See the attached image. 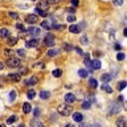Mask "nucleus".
Masks as SVG:
<instances>
[{
  "instance_id": "nucleus-5",
  "label": "nucleus",
  "mask_w": 127,
  "mask_h": 127,
  "mask_svg": "<svg viewBox=\"0 0 127 127\" xmlns=\"http://www.w3.org/2000/svg\"><path fill=\"white\" fill-rule=\"evenodd\" d=\"M37 21H39V16L36 14H30L26 17V22L29 24H35Z\"/></svg>"
},
{
  "instance_id": "nucleus-27",
  "label": "nucleus",
  "mask_w": 127,
  "mask_h": 127,
  "mask_svg": "<svg viewBox=\"0 0 127 127\" xmlns=\"http://www.w3.org/2000/svg\"><path fill=\"white\" fill-rule=\"evenodd\" d=\"M41 27H43L44 30H50L51 29V24L48 21H43L42 23H41Z\"/></svg>"
},
{
  "instance_id": "nucleus-56",
  "label": "nucleus",
  "mask_w": 127,
  "mask_h": 127,
  "mask_svg": "<svg viewBox=\"0 0 127 127\" xmlns=\"http://www.w3.org/2000/svg\"><path fill=\"white\" fill-rule=\"evenodd\" d=\"M94 127H100V125H98V124H96V125H94Z\"/></svg>"
},
{
  "instance_id": "nucleus-6",
  "label": "nucleus",
  "mask_w": 127,
  "mask_h": 127,
  "mask_svg": "<svg viewBox=\"0 0 127 127\" xmlns=\"http://www.w3.org/2000/svg\"><path fill=\"white\" fill-rule=\"evenodd\" d=\"M8 79H10L11 82H19L21 81V74H18V73H11V74H9L7 76Z\"/></svg>"
},
{
  "instance_id": "nucleus-23",
  "label": "nucleus",
  "mask_w": 127,
  "mask_h": 127,
  "mask_svg": "<svg viewBox=\"0 0 127 127\" xmlns=\"http://www.w3.org/2000/svg\"><path fill=\"white\" fill-rule=\"evenodd\" d=\"M61 75H63V70L61 69H59V68H57V69H55V70H52V76L53 77H61Z\"/></svg>"
},
{
  "instance_id": "nucleus-18",
  "label": "nucleus",
  "mask_w": 127,
  "mask_h": 127,
  "mask_svg": "<svg viewBox=\"0 0 127 127\" xmlns=\"http://www.w3.org/2000/svg\"><path fill=\"white\" fill-rule=\"evenodd\" d=\"M116 125H117V127H126V119L124 117L119 118L116 122Z\"/></svg>"
},
{
  "instance_id": "nucleus-26",
  "label": "nucleus",
  "mask_w": 127,
  "mask_h": 127,
  "mask_svg": "<svg viewBox=\"0 0 127 127\" xmlns=\"http://www.w3.org/2000/svg\"><path fill=\"white\" fill-rule=\"evenodd\" d=\"M34 11H35V14H36V15H40V16H42V17H45V16L48 15L47 11L41 10V9H39V8H35Z\"/></svg>"
},
{
  "instance_id": "nucleus-47",
  "label": "nucleus",
  "mask_w": 127,
  "mask_h": 127,
  "mask_svg": "<svg viewBox=\"0 0 127 127\" xmlns=\"http://www.w3.org/2000/svg\"><path fill=\"white\" fill-rule=\"evenodd\" d=\"M75 50H76V52H77V53H79V55H83V51H82V49H79L78 47H76V48H75Z\"/></svg>"
},
{
  "instance_id": "nucleus-39",
  "label": "nucleus",
  "mask_w": 127,
  "mask_h": 127,
  "mask_svg": "<svg viewBox=\"0 0 127 127\" xmlns=\"http://www.w3.org/2000/svg\"><path fill=\"white\" fill-rule=\"evenodd\" d=\"M67 21H68L69 23H74V22L76 21V17H75L74 15H69L68 17H67Z\"/></svg>"
},
{
  "instance_id": "nucleus-10",
  "label": "nucleus",
  "mask_w": 127,
  "mask_h": 127,
  "mask_svg": "<svg viewBox=\"0 0 127 127\" xmlns=\"http://www.w3.org/2000/svg\"><path fill=\"white\" fill-rule=\"evenodd\" d=\"M30 126L31 127H44V125L40 122V120H37L36 118H34L30 122Z\"/></svg>"
},
{
  "instance_id": "nucleus-15",
  "label": "nucleus",
  "mask_w": 127,
  "mask_h": 127,
  "mask_svg": "<svg viewBox=\"0 0 127 127\" xmlns=\"http://www.w3.org/2000/svg\"><path fill=\"white\" fill-rule=\"evenodd\" d=\"M91 66H92V69H100L101 68V61L98 60V59H94V60L91 61Z\"/></svg>"
},
{
  "instance_id": "nucleus-44",
  "label": "nucleus",
  "mask_w": 127,
  "mask_h": 127,
  "mask_svg": "<svg viewBox=\"0 0 127 127\" xmlns=\"http://www.w3.org/2000/svg\"><path fill=\"white\" fill-rule=\"evenodd\" d=\"M70 2H71V5L74 6V7H77V6L79 5V1H78V0H70Z\"/></svg>"
},
{
  "instance_id": "nucleus-29",
  "label": "nucleus",
  "mask_w": 127,
  "mask_h": 127,
  "mask_svg": "<svg viewBox=\"0 0 127 127\" xmlns=\"http://www.w3.org/2000/svg\"><path fill=\"white\" fill-rule=\"evenodd\" d=\"M26 95H27V98L32 100V99L35 98V95H36V92H35L34 90H29V91H27V94H26Z\"/></svg>"
},
{
  "instance_id": "nucleus-14",
  "label": "nucleus",
  "mask_w": 127,
  "mask_h": 127,
  "mask_svg": "<svg viewBox=\"0 0 127 127\" xmlns=\"http://www.w3.org/2000/svg\"><path fill=\"white\" fill-rule=\"evenodd\" d=\"M9 35H10V32H9V30L8 29H1L0 30V36L2 37V39H7V37H9Z\"/></svg>"
},
{
  "instance_id": "nucleus-34",
  "label": "nucleus",
  "mask_w": 127,
  "mask_h": 127,
  "mask_svg": "<svg viewBox=\"0 0 127 127\" xmlns=\"http://www.w3.org/2000/svg\"><path fill=\"white\" fill-rule=\"evenodd\" d=\"M16 52H17V55H18L19 57H25V56H26V51L24 50V49H18Z\"/></svg>"
},
{
  "instance_id": "nucleus-17",
  "label": "nucleus",
  "mask_w": 127,
  "mask_h": 127,
  "mask_svg": "<svg viewBox=\"0 0 127 127\" xmlns=\"http://www.w3.org/2000/svg\"><path fill=\"white\" fill-rule=\"evenodd\" d=\"M31 111H32V106L29 102H25L23 104V112L24 114H30Z\"/></svg>"
},
{
  "instance_id": "nucleus-30",
  "label": "nucleus",
  "mask_w": 127,
  "mask_h": 127,
  "mask_svg": "<svg viewBox=\"0 0 127 127\" xmlns=\"http://www.w3.org/2000/svg\"><path fill=\"white\" fill-rule=\"evenodd\" d=\"M82 108L85 109V110H89V109L91 108V101H89V100L84 101V102L82 103Z\"/></svg>"
},
{
  "instance_id": "nucleus-31",
  "label": "nucleus",
  "mask_w": 127,
  "mask_h": 127,
  "mask_svg": "<svg viewBox=\"0 0 127 127\" xmlns=\"http://www.w3.org/2000/svg\"><path fill=\"white\" fill-rule=\"evenodd\" d=\"M16 120H17V116H15V115H13V116H10L9 118L7 119V124H13V123H15Z\"/></svg>"
},
{
  "instance_id": "nucleus-4",
  "label": "nucleus",
  "mask_w": 127,
  "mask_h": 127,
  "mask_svg": "<svg viewBox=\"0 0 127 127\" xmlns=\"http://www.w3.org/2000/svg\"><path fill=\"white\" fill-rule=\"evenodd\" d=\"M64 99H65L66 103H68V104H71V103H74L76 101V96L74 95V93H66Z\"/></svg>"
},
{
  "instance_id": "nucleus-32",
  "label": "nucleus",
  "mask_w": 127,
  "mask_h": 127,
  "mask_svg": "<svg viewBox=\"0 0 127 127\" xmlns=\"http://www.w3.org/2000/svg\"><path fill=\"white\" fill-rule=\"evenodd\" d=\"M126 85H127L126 81H122V82L119 83V85H118V90H119V91H123L125 87H126Z\"/></svg>"
},
{
  "instance_id": "nucleus-24",
  "label": "nucleus",
  "mask_w": 127,
  "mask_h": 127,
  "mask_svg": "<svg viewBox=\"0 0 127 127\" xmlns=\"http://www.w3.org/2000/svg\"><path fill=\"white\" fill-rule=\"evenodd\" d=\"M101 89H102V90L104 91V92H107V93H112V89H111V87L109 86V85L107 84V83H104V84H103L102 86H101Z\"/></svg>"
},
{
  "instance_id": "nucleus-57",
  "label": "nucleus",
  "mask_w": 127,
  "mask_h": 127,
  "mask_svg": "<svg viewBox=\"0 0 127 127\" xmlns=\"http://www.w3.org/2000/svg\"><path fill=\"white\" fill-rule=\"evenodd\" d=\"M17 127H25L24 125H19V126H17Z\"/></svg>"
},
{
  "instance_id": "nucleus-43",
  "label": "nucleus",
  "mask_w": 127,
  "mask_h": 127,
  "mask_svg": "<svg viewBox=\"0 0 127 127\" xmlns=\"http://www.w3.org/2000/svg\"><path fill=\"white\" fill-rule=\"evenodd\" d=\"M64 47H65V50H66V51H70L71 49H73V47H71L70 44H68V43H65V45H64Z\"/></svg>"
},
{
  "instance_id": "nucleus-38",
  "label": "nucleus",
  "mask_w": 127,
  "mask_h": 127,
  "mask_svg": "<svg viewBox=\"0 0 127 127\" xmlns=\"http://www.w3.org/2000/svg\"><path fill=\"white\" fill-rule=\"evenodd\" d=\"M8 15L10 16L11 18H14V19H18V14L13 13V11H9V13H8Z\"/></svg>"
},
{
  "instance_id": "nucleus-7",
  "label": "nucleus",
  "mask_w": 127,
  "mask_h": 127,
  "mask_svg": "<svg viewBox=\"0 0 127 127\" xmlns=\"http://www.w3.org/2000/svg\"><path fill=\"white\" fill-rule=\"evenodd\" d=\"M36 8L41 9V10L47 11L48 8H49V3H48L45 0H41V1H39V2H37V7Z\"/></svg>"
},
{
  "instance_id": "nucleus-8",
  "label": "nucleus",
  "mask_w": 127,
  "mask_h": 127,
  "mask_svg": "<svg viewBox=\"0 0 127 127\" xmlns=\"http://www.w3.org/2000/svg\"><path fill=\"white\" fill-rule=\"evenodd\" d=\"M27 32H29V33L32 35V36H37V35L41 33V30H40L39 27L32 26V27H30V29L27 30Z\"/></svg>"
},
{
  "instance_id": "nucleus-41",
  "label": "nucleus",
  "mask_w": 127,
  "mask_h": 127,
  "mask_svg": "<svg viewBox=\"0 0 127 127\" xmlns=\"http://www.w3.org/2000/svg\"><path fill=\"white\" fill-rule=\"evenodd\" d=\"M79 127H92V125L89 124V123H79Z\"/></svg>"
},
{
  "instance_id": "nucleus-55",
  "label": "nucleus",
  "mask_w": 127,
  "mask_h": 127,
  "mask_svg": "<svg viewBox=\"0 0 127 127\" xmlns=\"http://www.w3.org/2000/svg\"><path fill=\"white\" fill-rule=\"evenodd\" d=\"M0 127H6V125H3V124H1V125H0Z\"/></svg>"
},
{
  "instance_id": "nucleus-33",
  "label": "nucleus",
  "mask_w": 127,
  "mask_h": 127,
  "mask_svg": "<svg viewBox=\"0 0 127 127\" xmlns=\"http://www.w3.org/2000/svg\"><path fill=\"white\" fill-rule=\"evenodd\" d=\"M125 58H126V55L123 52H119L118 55H117V60H119V61H123Z\"/></svg>"
},
{
  "instance_id": "nucleus-21",
  "label": "nucleus",
  "mask_w": 127,
  "mask_h": 127,
  "mask_svg": "<svg viewBox=\"0 0 127 127\" xmlns=\"http://www.w3.org/2000/svg\"><path fill=\"white\" fill-rule=\"evenodd\" d=\"M111 75L110 74H103L102 76H101V81H102L103 83H108V82H110L111 81Z\"/></svg>"
},
{
  "instance_id": "nucleus-42",
  "label": "nucleus",
  "mask_w": 127,
  "mask_h": 127,
  "mask_svg": "<svg viewBox=\"0 0 127 127\" xmlns=\"http://www.w3.org/2000/svg\"><path fill=\"white\" fill-rule=\"evenodd\" d=\"M114 3L116 6H122L124 3V0H114Z\"/></svg>"
},
{
  "instance_id": "nucleus-48",
  "label": "nucleus",
  "mask_w": 127,
  "mask_h": 127,
  "mask_svg": "<svg viewBox=\"0 0 127 127\" xmlns=\"http://www.w3.org/2000/svg\"><path fill=\"white\" fill-rule=\"evenodd\" d=\"M16 27H17V29H19V30H22V31H24V27H23V25H22V24H16Z\"/></svg>"
},
{
  "instance_id": "nucleus-2",
  "label": "nucleus",
  "mask_w": 127,
  "mask_h": 127,
  "mask_svg": "<svg viewBox=\"0 0 127 127\" xmlns=\"http://www.w3.org/2000/svg\"><path fill=\"white\" fill-rule=\"evenodd\" d=\"M8 67H10V68H16V67H18L21 65V59L19 58H16V57H10L9 59H7L6 61Z\"/></svg>"
},
{
  "instance_id": "nucleus-1",
  "label": "nucleus",
  "mask_w": 127,
  "mask_h": 127,
  "mask_svg": "<svg viewBox=\"0 0 127 127\" xmlns=\"http://www.w3.org/2000/svg\"><path fill=\"white\" fill-rule=\"evenodd\" d=\"M57 111L59 112V115L67 117V116H70V115L73 114V107H71L70 104H68V103H63V104L58 106Z\"/></svg>"
},
{
  "instance_id": "nucleus-3",
  "label": "nucleus",
  "mask_w": 127,
  "mask_h": 127,
  "mask_svg": "<svg viewBox=\"0 0 127 127\" xmlns=\"http://www.w3.org/2000/svg\"><path fill=\"white\" fill-rule=\"evenodd\" d=\"M44 44L47 45V47H50L52 48L53 45H55V36H53L52 34H48L47 36L44 37Z\"/></svg>"
},
{
  "instance_id": "nucleus-40",
  "label": "nucleus",
  "mask_w": 127,
  "mask_h": 127,
  "mask_svg": "<svg viewBox=\"0 0 127 127\" xmlns=\"http://www.w3.org/2000/svg\"><path fill=\"white\" fill-rule=\"evenodd\" d=\"M49 5H56V3H59L60 2V0H45Z\"/></svg>"
},
{
  "instance_id": "nucleus-19",
  "label": "nucleus",
  "mask_w": 127,
  "mask_h": 127,
  "mask_svg": "<svg viewBox=\"0 0 127 127\" xmlns=\"http://www.w3.org/2000/svg\"><path fill=\"white\" fill-rule=\"evenodd\" d=\"M111 108H112V110H111L112 114H118V112H120V110H122L120 106H118L116 103H112V104H111Z\"/></svg>"
},
{
  "instance_id": "nucleus-22",
  "label": "nucleus",
  "mask_w": 127,
  "mask_h": 127,
  "mask_svg": "<svg viewBox=\"0 0 127 127\" xmlns=\"http://www.w3.org/2000/svg\"><path fill=\"white\" fill-rule=\"evenodd\" d=\"M7 40H8V44L9 45H15L16 43H17V37H15V36H9V37H7Z\"/></svg>"
},
{
  "instance_id": "nucleus-37",
  "label": "nucleus",
  "mask_w": 127,
  "mask_h": 127,
  "mask_svg": "<svg viewBox=\"0 0 127 127\" xmlns=\"http://www.w3.org/2000/svg\"><path fill=\"white\" fill-rule=\"evenodd\" d=\"M9 99H10V101H14L16 99V91H10V93H9Z\"/></svg>"
},
{
  "instance_id": "nucleus-16",
  "label": "nucleus",
  "mask_w": 127,
  "mask_h": 127,
  "mask_svg": "<svg viewBox=\"0 0 127 127\" xmlns=\"http://www.w3.org/2000/svg\"><path fill=\"white\" fill-rule=\"evenodd\" d=\"M51 96V93L49 91H41L40 92V98L42 100H48V99Z\"/></svg>"
},
{
  "instance_id": "nucleus-20",
  "label": "nucleus",
  "mask_w": 127,
  "mask_h": 127,
  "mask_svg": "<svg viewBox=\"0 0 127 127\" xmlns=\"http://www.w3.org/2000/svg\"><path fill=\"white\" fill-rule=\"evenodd\" d=\"M77 73H78V76L79 77H82V78H86L87 77V75H89V71L86 70V69H79L78 71H77Z\"/></svg>"
},
{
  "instance_id": "nucleus-51",
  "label": "nucleus",
  "mask_w": 127,
  "mask_h": 127,
  "mask_svg": "<svg viewBox=\"0 0 127 127\" xmlns=\"http://www.w3.org/2000/svg\"><path fill=\"white\" fill-rule=\"evenodd\" d=\"M2 68H3V64L0 61V70H2Z\"/></svg>"
},
{
  "instance_id": "nucleus-46",
  "label": "nucleus",
  "mask_w": 127,
  "mask_h": 127,
  "mask_svg": "<svg viewBox=\"0 0 127 127\" xmlns=\"http://www.w3.org/2000/svg\"><path fill=\"white\" fill-rule=\"evenodd\" d=\"M19 74H27V68L25 67V68H22L21 71H19Z\"/></svg>"
},
{
  "instance_id": "nucleus-53",
  "label": "nucleus",
  "mask_w": 127,
  "mask_h": 127,
  "mask_svg": "<svg viewBox=\"0 0 127 127\" xmlns=\"http://www.w3.org/2000/svg\"><path fill=\"white\" fill-rule=\"evenodd\" d=\"M124 35L125 36H127V29L126 27H125V30H124Z\"/></svg>"
},
{
  "instance_id": "nucleus-25",
  "label": "nucleus",
  "mask_w": 127,
  "mask_h": 127,
  "mask_svg": "<svg viewBox=\"0 0 127 127\" xmlns=\"http://www.w3.org/2000/svg\"><path fill=\"white\" fill-rule=\"evenodd\" d=\"M89 84L91 85V87H93V89H96L98 87V81L95 78H90V81H89Z\"/></svg>"
},
{
  "instance_id": "nucleus-49",
  "label": "nucleus",
  "mask_w": 127,
  "mask_h": 127,
  "mask_svg": "<svg viewBox=\"0 0 127 127\" xmlns=\"http://www.w3.org/2000/svg\"><path fill=\"white\" fill-rule=\"evenodd\" d=\"M115 49H116V50H120V49H122V47H120V44H118V43H117V44H115Z\"/></svg>"
},
{
  "instance_id": "nucleus-50",
  "label": "nucleus",
  "mask_w": 127,
  "mask_h": 127,
  "mask_svg": "<svg viewBox=\"0 0 127 127\" xmlns=\"http://www.w3.org/2000/svg\"><path fill=\"white\" fill-rule=\"evenodd\" d=\"M68 11H69V13H71V14H74L75 13V8H69Z\"/></svg>"
},
{
  "instance_id": "nucleus-45",
  "label": "nucleus",
  "mask_w": 127,
  "mask_h": 127,
  "mask_svg": "<svg viewBox=\"0 0 127 127\" xmlns=\"http://www.w3.org/2000/svg\"><path fill=\"white\" fill-rule=\"evenodd\" d=\"M33 114H34V117L36 118V117L40 115V110H39V108H34V111H33Z\"/></svg>"
},
{
  "instance_id": "nucleus-28",
  "label": "nucleus",
  "mask_w": 127,
  "mask_h": 127,
  "mask_svg": "<svg viewBox=\"0 0 127 127\" xmlns=\"http://www.w3.org/2000/svg\"><path fill=\"white\" fill-rule=\"evenodd\" d=\"M58 53H59V50H56V49H50L48 51V56L49 57H56Z\"/></svg>"
},
{
  "instance_id": "nucleus-9",
  "label": "nucleus",
  "mask_w": 127,
  "mask_h": 127,
  "mask_svg": "<svg viewBox=\"0 0 127 127\" xmlns=\"http://www.w3.org/2000/svg\"><path fill=\"white\" fill-rule=\"evenodd\" d=\"M37 82H39L37 77L32 76L30 79H26V81H24V84H25V85H35V84H37Z\"/></svg>"
},
{
  "instance_id": "nucleus-52",
  "label": "nucleus",
  "mask_w": 127,
  "mask_h": 127,
  "mask_svg": "<svg viewBox=\"0 0 127 127\" xmlns=\"http://www.w3.org/2000/svg\"><path fill=\"white\" fill-rule=\"evenodd\" d=\"M65 127H75V126H74V125H73V124H67Z\"/></svg>"
},
{
  "instance_id": "nucleus-12",
  "label": "nucleus",
  "mask_w": 127,
  "mask_h": 127,
  "mask_svg": "<svg viewBox=\"0 0 127 127\" xmlns=\"http://www.w3.org/2000/svg\"><path fill=\"white\" fill-rule=\"evenodd\" d=\"M25 44H26L27 48H36L37 44H39V42H37L36 39H32V40H29Z\"/></svg>"
},
{
  "instance_id": "nucleus-54",
  "label": "nucleus",
  "mask_w": 127,
  "mask_h": 127,
  "mask_svg": "<svg viewBox=\"0 0 127 127\" xmlns=\"http://www.w3.org/2000/svg\"><path fill=\"white\" fill-rule=\"evenodd\" d=\"M123 99H124V98H123V96H119V98H118V100L120 101V102H123V101H124V100H123Z\"/></svg>"
},
{
  "instance_id": "nucleus-35",
  "label": "nucleus",
  "mask_w": 127,
  "mask_h": 127,
  "mask_svg": "<svg viewBox=\"0 0 127 127\" xmlns=\"http://www.w3.org/2000/svg\"><path fill=\"white\" fill-rule=\"evenodd\" d=\"M81 43H82V44H84V45L89 44V39H87V36H86V35H84V36H82V39H81Z\"/></svg>"
},
{
  "instance_id": "nucleus-11",
  "label": "nucleus",
  "mask_w": 127,
  "mask_h": 127,
  "mask_svg": "<svg viewBox=\"0 0 127 127\" xmlns=\"http://www.w3.org/2000/svg\"><path fill=\"white\" fill-rule=\"evenodd\" d=\"M73 119H74V122H76V123H81V122H83V115L81 114V112H74L73 114Z\"/></svg>"
},
{
  "instance_id": "nucleus-13",
  "label": "nucleus",
  "mask_w": 127,
  "mask_h": 127,
  "mask_svg": "<svg viewBox=\"0 0 127 127\" xmlns=\"http://www.w3.org/2000/svg\"><path fill=\"white\" fill-rule=\"evenodd\" d=\"M81 31H82V29L79 27V25H70V26H69V32H70V33L78 34Z\"/></svg>"
},
{
  "instance_id": "nucleus-36",
  "label": "nucleus",
  "mask_w": 127,
  "mask_h": 127,
  "mask_svg": "<svg viewBox=\"0 0 127 127\" xmlns=\"http://www.w3.org/2000/svg\"><path fill=\"white\" fill-rule=\"evenodd\" d=\"M3 53H5L6 56H8V57H10V56H13L15 52H14L13 50H10V49H5V51H3Z\"/></svg>"
}]
</instances>
